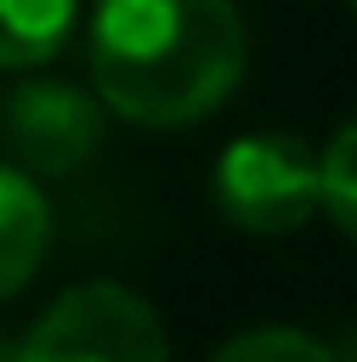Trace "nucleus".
<instances>
[{"instance_id":"1","label":"nucleus","mask_w":357,"mask_h":362,"mask_svg":"<svg viewBox=\"0 0 357 362\" xmlns=\"http://www.w3.org/2000/svg\"><path fill=\"white\" fill-rule=\"evenodd\" d=\"M244 18L232 0H96L89 78L119 119L149 131L197 125L244 78Z\"/></svg>"},{"instance_id":"2","label":"nucleus","mask_w":357,"mask_h":362,"mask_svg":"<svg viewBox=\"0 0 357 362\" xmlns=\"http://www.w3.org/2000/svg\"><path fill=\"white\" fill-rule=\"evenodd\" d=\"M215 202L238 232H298L322 208V155L286 131L232 137L215 160Z\"/></svg>"},{"instance_id":"3","label":"nucleus","mask_w":357,"mask_h":362,"mask_svg":"<svg viewBox=\"0 0 357 362\" xmlns=\"http://www.w3.org/2000/svg\"><path fill=\"white\" fill-rule=\"evenodd\" d=\"M18 362H167V333L131 285L89 279L48 303Z\"/></svg>"},{"instance_id":"4","label":"nucleus","mask_w":357,"mask_h":362,"mask_svg":"<svg viewBox=\"0 0 357 362\" xmlns=\"http://www.w3.org/2000/svg\"><path fill=\"white\" fill-rule=\"evenodd\" d=\"M101 101L54 78H24L0 95V137L24 173L66 178L101 148Z\"/></svg>"},{"instance_id":"5","label":"nucleus","mask_w":357,"mask_h":362,"mask_svg":"<svg viewBox=\"0 0 357 362\" xmlns=\"http://www.w3.org/2000/svg\"><path fill=\"white\" fill-rule=\"evenodd\" d=\"M48 196L24 167H6L0 160V303L12 291H24L36 279L42 255H48Z\"/></svg>"},{"instance_id":"6","label":"nucleus","mask_w":357,"mask_h":362,"mask_svg":"<svg viewBox=\"0 0 357 362\" xmlns=\"http://www.w3.org/2000/svg\"><path fill=\"white\" fill-rule=\"evenodd\" d=\"M78 0H0V71H36L72 42Z\"/></svg>"},{"instance_id":"7","label":"nucleus","mask_w":357,"mask_h":362,"mask_svg":"<svg viewBox=\"0 0 357 362\" xmlns=\"http://www.w3.org/2000/svg\"><path fill=\"white\" fill-rule=\"evenodd\" d=\"M322 208L357 244V119L334 131V143H327V155H322Z\"/></svg>"},{"instance_id":"8","label":"nucleus","mask_w":357,"mask_h":362,"mask_svg":"<svg viewBox=\"0 0 357 362\" xmlns=\"http://www.w3.org/2000/svg\"><path fill=\"white\" fill-rule=\"evenodd\" d=\"M208 362H334V351L310 333H292V327H256V333H238L232 344H220Z\"/></svg>"},{"instance_id":"9","label":"nucleus","mask_w":357,"mask_h":362,"mask_svg":"<svg viewBox=\"0 0 357 362\" xmlns=\"http://www.w3.org/2000/svg\"><path fill=\"white\" fill-rule=\"evenodd\" d=\"M351 6H357V0H351Z\"/></svg>"}]
</instances>
